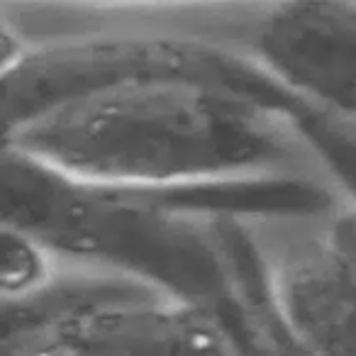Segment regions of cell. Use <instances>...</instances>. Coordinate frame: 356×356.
I'll use <instances>...</instances> for the list:
<instances>
[{
	"label": "cell",
	"instance_id": "obj_1",
	"mask_svg": "<svg viewBox=\"0 0 356 356\" xmlns=\"http://www.w3.org/2000/svg\"><path fill=\"white\" fill-rule=\"evenodd\" d=\"M184 66H17L6 156L88 188L200 195L300 184L322 147L315 115Z\"/></svg>",
	"mask_w": 356,
	"mask_h": 356
},
{
	"label": "cell",
	"instance_id": "obj_2",
	"mask_svg": "<svg viewBox=\"0 0 356 356\" xmlns=\"http://www.w3.org/2000/svg\"><path fill=\"white\" fill-rule=\"evenodd\" d=\"M3 356H247L210 298L66 257L47 288L3 302Z\"/></svg>",
	"mask_w": 356,
	"mask_h": 356
},
{
	"label": "cell",
	"instance_id": "obj_3",
	"mask_svg": "<svg viewBox=\"0 0 356 356\" xmlns=\"http://www.w3.org/2000/svg\"><path fill=\"white\" fill-rule=\"evenodd\" d=\"M283 239L264 268L276 356H356V208L307 220Z\"/></svg>",
	"mask_w": 356,
	"mask_h": 356
},
{
	"label": "cell",
	"instance_id": "obj_4",
	"mask_svg": "<svg viewBox=\"0 0 356 356\" xmlns=\"http://www.w3.org/2000/svg\"><path fill=\"white\" fill-rule=\"evenodd\" d=\"M259 59L276 88L356 142V6L298 3L259 35Z\"/></svg>",
	"mask_w": 356,
	"mask_h": 356
}]
</instances>
